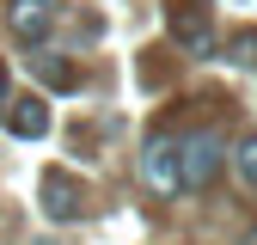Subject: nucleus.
I'll list each match as a JSON object with an SVG mask.
<instances>
[{"mask_svg": "<svg viewBox=\"0 0 257 245\" xmlns=\"http://www.w3.org/2000/svg\"><path fill=\"white\" fill-rule=\"evenodd\" d=\"M214 172H220V141L214 135H190L178 147V190H202Z\"/></svg>", "mask_w": 257, "mask_h": 245, "instance_id": "f03ea898", "label": "nucleus"}, {"mask_svg": "<svg viewBox=\"0 0 257 245\" xmlns=\"http://www.w3.org/2000/svg\"><path fill=\"white\" fill-rule=\"evenodd\" d=\"M172 37L184 43V49H196V55H208L214 49V19H208V0H172Z\"/></svg>", "mask_w": 257, "mask_h": 245, "instance_id": "f257e3e1", "label": "nucleus"}, {"mask_svg": "<svg viewBox=\"0 0 257 245\" xmlns=\"http://www.w3.org/2000/svg\"><path fill=\"white\" fill-rule=\"evenodd\" d=\"M7 25H13L19 43H43L49 31H55V7H49V0H13V7H7Z\"/></svg>", "mask_w": 257, "mask_h": 245, "instance_id": "7ed1b4c3", "label": "nucleus"}, {"mask_svg": "<svg viewBox=\"0 0 257 245\" xmlns=\"http://www.w3.org/2000/svg\"><path fill=\"white\" fill-rule=\"evenodd\" d=\"M43 208L55 214V221H74V214L86 208V202H80V184L61 178V172H49V178H43Z\"/></svg>", "mask_w": 257, "mask_h": 245, "instance_id": "39448f33", "label": "nucleus"}, {"mask_svg": "<svg viewBox=\"0 0 257 245\" xmlns=\"http://www.w3.org/2000/svg\"><path fill=\"white\" fill-rule=\"evenodd\" d=\"M141 178H147V190L172 196V190H178V147H172V141H147V153H141Z\"/></svg>", "mask_w": 257, "mask_h": 245, "instance_id": "20e7f679", "label": "nucleus"}, {"mask_svg": "<svg viewBox=\"0 0 257 245\" xmlns=\"http://www.w3.org/2000/svg\"><path fill=\"white\" fill-rule=\"evenodd\" d=\"M0 104H7V74H0Z\"/></svg>", "mask_w": 257, "mask_h": 245, "instance_id": "6e6552de", "label": "nucleus"}, {"mask_svg": "<svg viewBox=\"0 0 257 245\" xmlns=\"http://www.w3.org/2000/svg\"><path fill=\"white\" fill-rule=\"evenodd\" d=\"M43 129H49V110H43L37 98H19V104H13V135H25V141H37Z\"/></svg>", "mask_w": 257, "mask_h": 245, "instance_id": "423d86ee", "label": "nucleus"}, {"mask_svg": "<svg viewBox=\"0 0 257 245\" xmlns=\"http://www.w3.org/2000/svg\"><path fill=\"white\" fill-rule=\"evenodd\" d=\"M233 166H239V184H245V190H257V135H251V141H239Z\"/></svg>", "mask_w": 257, "mask_h": 245, "instance_id": "0eeeda50", "label": "nucleus"}]
</instances>
